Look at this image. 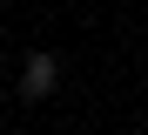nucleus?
I'll list each match as a JSON object with an SVG mask.
<instances>
[{
    "label": "nucleus",
    "instance_id": "obj_1",
    "mask_svg": "<svg viewBox=\"0 0 148 135\" xmlns=\"http://www.w3.org/2000/svg\"><path fill=\"white\" fill-rule=\"evenodd\" d=\"M61 88V61L54 54H27V68H20V101H47Z\"/></svg>",
    "mask_w": 148,
    "mask_h": 135
}]
</instances>
